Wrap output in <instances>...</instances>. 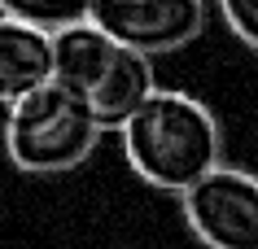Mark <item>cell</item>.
<instances>
[{
	"mask_svg": "<svg viewBox=\"0 0 258 249\" xmlns=\"http://www.w3.org/2000/svg\"><path fill=\"white\" fill-rule=\"evenodd\" d=\"M127 166L158 193H188L223 162V131L210 105L188 92L153 88L127 123L118 127Z\"/></svg>",
	"mask_w": 258,
	"mask_h": 249,
	"instance_id": "obj_1",
	"label": "cell"
},
{
	"mask_svg": "<svg viewBox=\"0 0 258 249\" xmlns=\"http://www.w3.org/2000/svg\"><path fill=\"white\" fill-rule=\"evenodd\" d=\"M5 153L22 175H61L92 157L105 127L92 101L70 83H40L22 101L5 105Z\"/></svg>",
	"mask_w": 258,
	"mask_h": 249,
	"instance_id": "obj_2",
	"label": "cell"
},
{
	"mask_svg": "<svg viewBox=\"0 0 258 249\" xmlns=\"http://www.w3.org/2000/svg\"><path fill=\"white\" fill-rule=\"evenodd\" d=\"M184 223L206 249H258V175L219 162L179 193Z\"/></svg>",
	"mask_w": 258,
	"mask_h": 249,
	"instance_id": "obj_3",
	"label": "cell"
},
{
	"mask_svg": "<svg viewBox=\"0 0 258 249\" xmlns=\"http://www.w3.org/2000/svg\"><path fill=\"white\" fill-rule=\"evenodd\" d=\"M88 22L145 57L175 53L206 27V0H92Z\"/></svg>",
	"mask_w": 258,
	"mask_h": 249,
	"instance_id": "obj_4",
	"label": "cell"
},
{
	"mask_svg": "<svg viewBox=\"0 0 258 249\" xmlns=\"http://www.w3.org/2000/svg\"><path fill=\"white\" fill-rule=\"evenodd\" d=\"M53 79V40L0 14V105H14Z\"/></svg>",
	"mask_w": 258,
	"mask_h": 249,
	"instance_id": "obj_5",
	"label": "cell"
},
{
	"mask_svg": "<svg viewBox=\"0 0 258 249\" xmlns=\"http://www.w3.org/2000/svg\"><path fill=\"white\" fill-rule=\"evenodd\" d=\"M153 88H158V79H153V57L118 44V53H114V61L105 66V74L88 88L96 123L105 127V131H118V127L145 105V97H149Z\"/></svg>",
	"mask_w": 258,
	"mask_h": 249,
	"instance_id": "obj_6",
	"label": "cell"
},
{
	"mask_svg": "<svg viewBox=\"0 0 258 249\" xmlns=\"http://www.w3.org/2000/svg\"><path fill=\"white\" fill-rule=\"evenodd\" d=\"M48 40H53V79L79 88L83 97H88V88L105 74V66L114 61V53H118V44L109 40L96 22L61 27V31H53Z\"/></svg>",
	"mask_w": 258,
	"mask_h": 249,
	"instance_id": "obj_7",
	"label": "cell"
},
{
	"mask_svg": "<svg viewBox=\"0 0 258 249\" xmlns=\"http://www.w3.org/2000/svg\"><path fill=\"white\" fill-rule=\"evenodd\" d=\"M0 14L18 18L27 27L53 35L61 27H75V22H88L92 14V0H0Z\"/></svg>",
	"mask_w": 258,
	"mask_h": 249,
	"instance_id": "obj_8",
	"label": "cell"
},
{
	"mask_svg": "<svg viewBox=\"0 0 258 249\" xmlns=\"http://www.w3.org/2000/svg\"><path fill=\"white\" fill-rule=\"evenodd\" d=\"M219 14L232 35L258 53V0H219Z\"/></svg>",
	"mask_w": 258,
	"mask_h": 249,
	"instance_id": "obj_9",
	"label": "cell"
}]
</instances>
